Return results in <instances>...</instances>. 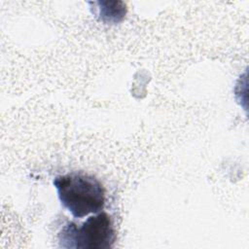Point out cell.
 Masks as SVG:
<instances>
[{
    "label": "cell",
    "mask_w": 249,
    "mask_h": 249,
    "mask_svg": "<svg viewBox=\"0 0 249 249\" xmlns=\"http://www.w3.org/2000/svg\"><path fill=\"white\" fill-rule=\"evenodd\" d=\"M53 185L61 204L74 218L97 214L105 206V189L91 175L78 172L57 175Z\"/></svg>",
    "instance_id": "cell-1"
},
{
    "label": "cell",
    "mask_w": 249,
    "mask_h": 249,
    "mask_svg": "<svg viewBox=\"0 0 249 249\" xmlns=\"http://www.w3.org/2000/svg\"><path fill=\"white\" fill-rule=\"evenodd\" d=\"M115 240L111 217L103 211L89 217L79 226L70 222L58 233L59 247L67 249H109Z\"/></svg>",
    "instance_id": "cell-2"
}]
</instances>
